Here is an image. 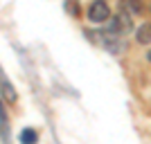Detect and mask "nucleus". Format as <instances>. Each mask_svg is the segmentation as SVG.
<instances>
[{
  "instance_id": "obj_1",
  "label": "nucleus",
  "mask_w": 151,
  "mask_h": 144,
  "mask_svg": "<svg viewBox=\"0 0 151 144\" xmlns=\"http://www.w3.org/2000/svg\"><path fill=\"white\" fill-rule=\"evenodd\" d=\"M133 29V16L126 11H117V16H113V20L108 23V32H113V34H117V36H124V34H129V32Z\"/></svg>"
},
{
  "instance_id": "obj_2",
  "label": "nucleus",
  "mask_w": 151,
  "mask_h": 144,
  "mask_svg": "<svg viewBox=\"0 0 151 144\" xmlns=\"http://www.w3.org/2000/svg\"><path fill=\"white\" fill-rule=\"evenodd\" d=\"M111 18V7L104 2V0H95L93 5L88 7V20L95 25H101V23H108Z\"/></svg>"
},
{
  "instance_id": "obj_3",
  "label": "nucleus",
  "mask_w": 151,
  "mask_h": 144,
  "mask_svg": "<svg viewBox=\"0 0 151 144\" xmlns=\"http://www.w3.org/2000/svg\"><path fill=\"white\" fill-rule=\"evenodd\" d=\"M135 41L140 45H149L151 43V23H145L135 29Z\"/></svg>"
},
{
  "instance_id": "obj_4",
  "label": "nucleus",
  "mask_w": 151,
  "mask_h": 144,
  "mask_svg": "<svg viewBox=\"0 0 151 144\" xmlns=\"http://www.w3.org/2000/svg\"><path fill=\"white\" fill-rule=\"evenodd\" d=\"M120 9H122V11H126V14H131V16H140L142 5H140V0H122Z\"/></svg>"
},
{
  "instance_id": "obj_5",
  "label": "nucleus",
  "mask_w": 151,
  "mask_h": 144,
  "mask_svg": "<svg viewBox=\"0 0 151 144\" xmlns=\"http://www.w3.org/2000/svg\"><path fill=\"white\" fill-rule=\"evenodd\" d=\"M2 97H5V101H9V104H14V101L18 99V97H16V90H14V86L7 81V77H5V75H2Z\"/></svg>"
},
{
  "instance_id": "obj_6",
  "label": "nucleus",
  "mask_w": 151,
  "mask_h": 144,
  "mask_svg": "<svg viewBox=\"0 0 151 144\" xmlns=\"http://www.w3.org/2000/svg\"><path fill=\"white\" fill-rule=\"evenodd\" d=\"M20 142H29V144L38 142V133L34 131V128H25V131H20Z\"/></svg>"
},
{
  "instance_id": "obj_7",
  "label": "nucleus",
  "mask_w": 151,
  "mask_h": 144,
  "mask_svg": "<svg viewBox=\"0 0 151 144\" xmlns=\"http://www.w3.org/2000/svg\"><path fill=\"white\" fill-rule=\"evenodd\" d=\"M0 117H2V135H0V138H2V142H7V140H9V122H7V110L5 108L0 110Z\"/></svg>"
},
{
  "instance_id": "obj_8",
  "label": "nucleus",
  "mask_w": 151,
  "mask_h": 144,
  "mask_svg": "<svg viewBox=\"0 0 151 144\" xmlns=\"http://www.w3.org/2000/svg\"><path fill=\"white\" fill-rule=\"evenodd\" d=\"M147 59H149V61H151V52H149V54H147Z\"/></svg>"
}]
</instances>
